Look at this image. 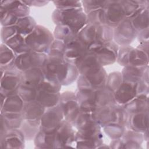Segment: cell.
<instances>
[{"mask_svg":"<svg viewBox=\"0 0 149 149\" xmlns=\"http://www.w3.org/2000/svg\"><path fill=\"white\" fill-rule=\"evenodd\" d=\"M16 56L13 51L9 47L2 43L0 49L1 69L4 71L17 69L15 62Z\"/></svg>","mask_w":149,"mask_h":149,"instance_id":"4316f807","label":"cell"},{"mask_svg":"<svg viewBox=\"0 0 149 149\" xmlns=\"http://www.w3.org/2000/svg\"><path fill=\"white\" fill-rule=\"evenodd\" d=\"M128 114L148 111V94H140L132 100L123 105Z\"/></svg>","mask_w":149,"mask_h":149,"instance_id":"484cf974","label":"cell"},{"mask_svg":"<svg viewBox=\"0 0 149 149\" xmlns=\"http://www.w3.org/2000/svg\"><path fill=\"white\" fill-rule=\"evenodd\" d=\"M47 58L46 54L30 51L16 56L15 62L17 69L23 72L33 68H42Z\"/></svg>","mask_w":149,"mask_h":149,"instance_id":"9c48e42d","label":"cell"},{"mask_svg":"<svg viewBox=\"0 0 149 149\" xmlns=\"http://www.w3.org/2000/svg\"><path fill=\"white\" fill-rule=\"evenodd\" d=\"M0 9L9 12L19 19L29 16L30 13L29 6L20 1H1Z\"/></svg>","mask_w":149,"mask_h":149,"instance_id":"44dd1931","label":"cell"},{"mask_svg":"<svg viewBox=\"0 0 149 149\" xmlns=\"http://www.w3.org/2000/svg\"><path fill=\"white\" fill-rule=\"evenodd\" d=\"M88 51L87 45L77 36H76L65 43L64 58L68 62L74 64L75 62Z\"/></svg>","mask_w":149,"mask_h":149,"instance_id":"2e32d148","label":"cell"},{"mask_svg":"<svg viewBox=\"0 0 149 149\" xmlns=\"http://www.w3.org/2000/svg\"><path fill=\"white\" fill-rule=\"evenodd\" d=\"M56 9H70L82 7L81 1H54L52 2Z\"/></svg>","mask_w":149,"mask_h":149,"instance_id":"f6af8a7d","label":"cell"},{"mask_svg":"<svg viewBox=\"0 0 149 149\" xmlns=\"http://www.w3.org/2000/svg\"><path fill=\"white\" fill-rule=\"evenodd\" d=\"M65 43L61 40L55 39L51 44L47 55L64 57Z\"/></svg>","mask_w":149,"mask_h":149,"instance_id":"7bdbcfd3","label":"cell"},{"mask_svg":"<svg viewBox=\"0 0 149 149\" xmlns=\"http://www.w3.org/2000/svg\"><path fill=\"white\" fill-rule=\"evenodd\" d=\"M16 26L17 28L18 34L26 37L33 31L37 24L34 18L27 16L19 19Z\"/></svg>","mask_w":149,"mask_h":149,"instance_id":"e575fe53","label":"cell"},{"mask_svg":"<svg viewBox=\"0 0 149 149\" xmlns=\"http://www.w3.org/2000/svg\"><path fill=\"white\" fill-rule=\"evenodd\" d=\"M62 84L56 79L45 78L39 87L38 90H41L52 93H59L61 90Z\"/></svg>","mask_w":149,"mask_h":149,"instance_id":"b9f144b4","label":"cell"},{"mask_svg":"<svg viewBox=\"0 0 149 149\" xmlns=\"http://www.w3.org/2000/svg\"><path fill=\"white\" fill-rule=\"evenodd\" d=\"M99 26L87 24L77 34L88 47L98 42Z\"/></svg>","mask_w":149,"mask_h":149,"instance_id":"f1b7e54d","label":"cell"},{"mask_svg":"<svg viewBox=\"0 0 149 149\" xmlns=\"http://www.w3.org/2000/svg\"><path fill=\"white\" fill-rule=\"evenodd\" d=\"M116 61L120 65L125 67L148 66V54L130 45L120 46Z\"/></svg>","mask_w":149,"mask_h":149,"instance_id":"8992f818","label":"cell"},{"mask_svg":"<svg viewBox=\"0 0 149 149\" xmlns=\"http://www.w3.org/2000/svg\"><path fill=\"white\" fill-rule=\"evenodd\" d=\"M87 15V24L94 25H105L103 8L93 10Z\"/></svg>","mask_w":149,"mask_h":149,"instance_id":"60d3db41","label":"cell"},{"mask_svg":"<svg viewBox=\"0 0 149 149\" xmlns=\"http://www.w3.org/2000/svg\"><path fill=\"white\" fill-rule=\"evenodd\" d=\"M148 66H125L121 73L123 81L138 83L148 73Z\"/></svg>","mask_w":149,"mask_h":149,"instance_id":"d4e9b609","label":"cell"},{"mask_svg":"<svg viewBox=\"0 0 149 149\" xmlns=\"http://www.w3.org/2000/svg\"><path fill=\"white\" fill-rule=\"evenodd\" d=\"M27 6H30V5L35 6H42L46 4H47L49 1H23Z\"/></svg>","mask_w":149,"mask_h":149,"instance_id":"7dc6e473","label":"cell"},{"mask_svg":"<svg viewBox=\"0 0 149 149\" xmlns=\"http://www.w3.org/2000/svg\"><path fill=\"white\" fill-rule=\"evenodd\" d=\"M139 94V82L133 83L123 81L113 93L116 104L124 105Z\"/></svg>","mask_w":149,"mask_h":149,"instance_id":"e0dca14e","label":"cell"},{"mask_svg":"<svg viewBox=\"0 0 149 149\" xmlns=\"http://www.w3.org/2000/svg\"><path fill=\"white\" fill-rule=\"evenodd\" d=\"M54 23L68 26L78 33L87 24V15L83 8L70 9H55L52 15Z\"/></svg>","mask_w":149,"mask_h":149,"instance_id":"7a4b0ae2","label":"cell"},{"mask_svg":"<svg viewBox=\"0 0 149 149\" xmlns=\"http://www.w3.org/2000/svg\"><path fill=\"white\" fill-rule=\"evenodd\" d=\"M102 128L106 134L112 140L120 138L126 130L125 126L115 123H109Z\"/></svg>","mask_w":149,"mask_h":149,"instance_id":"f35d334b","label":"cell"},{"mask_svg":"<svg viewBox=\"0 0 149 149\" xmlns=\"http://www.w3.org/2000/svg\"><path fill=\"white\" fill-rule=\"evenodd\" d=\"M148 111L129 114L126 129L141 133L148 130Z\"/></svg>","mask_w":149,"mask_h":149,"instance_id":"ffe728a7","label":"cell"},{"mask_svg":"<svg viewBox=\"0 0 149 149\" xmlns=\"http://www.w3.org/2000/svg\"><path fill=\"white\" fill-rule=\"evenodd\" d=\"M44 79L45 75L42 68H33L22 72V83L38 90Z\"/></svg>","mask_w":149,"mask_h":149,"instance_id":"cb8c5ba5","label":"cell"},{"mask_svg":"<svg viewBox=\"0 0 149 149\" xmlns=\"http://www.w3.org/2000/svg\"><path fill=\"white\" fill-rule=\"evenodd\" d=\"M99 125L97 122L94 114L80 111L73 126L77 130L92 127Z\"/></svg>","mask_w":149,"mask_h":149,"instance_id":"d6a6232c","label":"cell"},{"mask_svg":"<svg viewBox=\"0 0 149 149\" xmlns=\"http://www.w3.org/2000/svg\"><path fill=\"white\" fill-rule=\"evenodd\" d=\"M63 119L64 116L59 104L46 109L40 119V130L46 133L53 132Z\"/></svg>","mask_w":149,"mask_h":149,"instance_id":"4fadbf2b","label":"cell"},{"mask_svg":"<svg viewBox=\"0 0 149 149\" xmlns=\"http://www.w3.org/2000/svg\"><path fill=\"white\" fill-rule=\"evenodd\" d=\"M59 104L62 110L64 119L73 125L80 112L79 104L75 93L65 91L61 94Z\"/></svg>","mask_w":149,"mask_h":149,"instance_id":"30bf717a","label":"cell"},{"mask_svg":"<svg viewBox=\"0 0 149 149\" xmlns=\"http://www.w3.org/2000/svg\"><path fill=\"white\" fill-rule=\"evenodd\" d=\"M3 44L9 47L16 56L31 51L26 43L25 37L19 34L10 38Z\"/></svg>","mask_w":149,"mask_h":149,"instance_id":"4dcf8cb0","label":"cell"},{"mask_svg":"<svg viewBox=\"0 0 149 149\" xmlns=\"http://www.w3.org/2000/svg\"><path fill=\"white\" fill-rule=\"evenodd\" d=\"M24 140V134L20 129H9L1 136L0 146L3 148H23Z\"/></svg>","mask_w":149,"mask_h":149,"instance_id":"d6986e66","label":"cell"},{"mask_svg":"<svg viewBox=\"0 0 149 149\" xmlns=\"http://www.w3.org/2000/svg\"><path fill=\"white\" fill-rule=\"evenodd\" d=\"M61 93H52L41 90H38L36 100L46 109L55 107L59 104Z\"/></svg>","mask_w":149,"mask_h":149,"instance_id":"f546056e","label":"cell"},{"mask_svg":"<svg viewBox=\"0 0 149 149\" xmlns=\"http://www.w3.org/2000/svg\"><path fill=\"white\" fill-rule=\"evenodd\" d=\"M24 103V101L17 93L8 95L4 101L1 103V113H21Z\"/></svg>","mask_w":149,"mask_h":149,"instance_id":"7402d4cb","label":"cell"},{"mask_svg":"<svg viewBox=\"0 0 149 149\" xmlns=\"http://www.w3.org/2000/svg\"><path fill=\"white\" fill-rule=\"evenodd\" d=\"M103 144V136L100 125L84 129H78L75 133L76 148H97Z\"/></svg>","mask_w":149,"mask_h":149,"instance_id":"52a82bcc","label":"cell"},{"mask_svg":"<svg viewBox=\"0 0 149 149\" xmlns=\"http://www.w3.org/2000/svg\"><path fill=\"white\" fill-rule=\"evenodd\" d=\"M46 108L37 100L24 102L22 112L23 120L40 119Z\"/></svg>","mask_w":149,"mask_h":149,"instance_id":"603a6c76","label":"cell"},{"mask_svg":"<svg viewBox=\"0 0 149 149\" xmlns=\"http://www.w3.org/2000/svg\"><path fill=\"white\" fill-rule=\"evenodd\" d=\"M137 35L131 20L126 18L113 28V41L118 45H129L137 37Z\"/></svg>","mask_w":149,"mask_h":149,"instance_id":"8fae6325","label":"cell"},{"mask_svg":"<svg viewBox=\"0 0 149 149\" xmlns=\"http://www.w3.org/2000/svg\"><path fill=\"white\" fill-rule=\"evenodd\" d=\"M0 93L8 96L17 93V90L22 82V72L18 69L4 71L1 69Z\"/></svg>","mask_w":149,"mask_h":149,"instance_id":"7c38bea8","label":"cell"},{"mask_svg":"<svg viewBox=\"0 0 149 149\" xmlns=\"http://www.w3.org/2000/svg\"><path fill=\"white\" fill-rule=\"evenodd\" d=\"M42 69L45 77L56 79L63 86L72 84L80 74L76 65L68 62L64 57L47 55Z\"/></svg>","mask_w":149,"mask_h":149,"instance_id":"6da1fadb","label":"cell"},{"mask_svg":"<svg viewBox=\"0 0 149 149\" xmlns=\"http://www.w3.org/2000/svg\"><path fill=\"white\" fill-rule=\"evenodd\" d=\"M107 77V72L102 66L92 68L79 74L77 88L96 89L104 87Z\"/></svg>","mask_w":149,"mask_h":149,"instance_id":"5b68a950","label":"cell"},{"mask_svg":"<svg viewBox=\"0 0 149 149\" xmlns=\"http://www.w3.org/2000/svg\"><path fill=\"white\" fill-rule=\"evenodd\" d=\"M20 129L23 132L25 140L34 139L40 130V119L23 120Z\"/></svg>","mask_w":149,"mask_h":149,"instance_id":"1f68e13d","label":"cell"},{"mask_svg":"<svg viewBox=\"0 0 149 149\" xmlns=\"http://www.w3.org/2000/svg\"><path fill=\"white\" fill-rule=\"evenodd\" d=\"M84 13L87 15L88 13L103 8L106 3V1H81Z\"/></svg>","mask_w":149,"mask_h":149,"instance_id":"ee69618b","label":"cell"},{"mask_svg":"<svg viewBox=\"0 0 149 149\" xmlns=\"http://www.w3.org/2000/svg\"><path fill=\"white\" fill-rule=\"evenodd\" d=\"M72 125L63 119L55 130L58 148L74 147L75 133Z\"/></svg>","mask_w":149,"mask_h":149,"instance_id":"ac0fdd59","label":"cell"},{"mask_svg":"<svg viewBox=\"0 0 149 149\" xmlns=\"http://www.w3.org/2000/svg\"><path fill=\"white\" fill-rule=\"evenodd\" d=\"M34 140L36 148H58L55 131L51 133H46L40 130Z\"/></svg>","mask_w":149,"mask_h":149,"instance_id":"83f0119b","label":"cell"},{"mask_svg":"<svg viewBox=\"0 0 149 149\" xmlns=\"http://www.w3.org/2000/svg\"><path fill=\"white\" fill-rule=\"evenodd\" d=\"M23 120L21 113H1V121L3 122L8 130L20 129Z\"/></svg>","mask_w":149,"mask_h":149,"instance_id":"836d02e7","label":"cell"},{"mask_svg":"<svg viewBox=\"0 0 149 149\" xmlns=\"http://www.w3.org/2000/svg\"><path fill=\"white\" fill-rule=\"evenodd\" d=\"M103 10L105 25L113 29L126 19L120 1H106Z\"/></svg>","mask_w":149,"mask_h":149,"instance_id":"5bb4252c","label":"cell"},{"mask_svg":"<svg viewBox=\"0 0 149 149\" xmlns=\"http://www.w3.org/2000/svg\"><path fill=\"white\" fill-rule=\"evenodd\" d=\"M75 94L79 104L88 102L103 107L116 103L113 93L105 86L96 89L77 88Z\"/></svg>","mask_w":149,"mask_h":149,"instance_id":"3957f363","label":"cell"},{"mask_svg":"<svg viewBox=\"0 0 149 149\" xmlns=\"http://www.w3.org/2000/svg\"><path fill=\"white\" fill-rule=\"evenodd\" d=\"M77 33L66 26L57 25L54 31V37L55 39L61 40L65 43L69 41L76 36Z\"/></svg>","mask_w":149,"mask_h":149,"instance_id":"8d00e7d4","label":"cell"},{"mask_svg":"<svg viewBox=\"0 0 149 149\" xmlns=\"http://www.w3.org/2000/svg\"><path fill=\"white\" fill-rule=\"evenodd\" d=\"M143 140L144 137L141 133L127 129L120 138L112 140L110 147L113 148H139Z\"/></svg>","mask_w":149,"mask_h":149,"instance_id":"9a60e30c","label":"cell"},{"mask_svg":"<svg viewBox=\"0 0 149 149\" xmlns=\"http://www.w3.org/2000/svg\"><path fill=\"white\" fill-rule=\"evenodd\" d=\"M123 81L121 72H113L107 75L105 87L112 93H114Z\"/></svg>","mask_w":149,"mask_h":149,"instance_id":"ab89813d","label":"cell"},{"mask_svg":"<svg viewBox=\"0 0 149 149\" xmlns=\"http://www.w3.org/2000/svg\"><path fill=\"white\" fill-rule=\"evenodd\" d=\"M119 45L113 41L105 43H95L88 47V50L94 53L101 65L113 64L117 59Z\"/></svg>","mask_w":149,"mask_h":149,"instance_id":"ba28073f","label":"cell"},{"mask_svg":"<svg viewBox=\"0 0 149 149\" xmlns=\"http://www.w3.org/2000/svg\"><path fill=\"white\" fill-rule=\"evenodd\" d=\"M148 8L143 9L139 14L131 19L132 24L138 34L148 29Z\"/></svg>","mask_w":149,"mask_h":149,"instance_id":"d590c367","label":"cell"},{"mask_svg":"<svg viewBox=\"0 0 149 149\" xmlns=\"http://www.w3.org/2000/svg\"><path fill=\"white\" fill-rule=\"evenodd\" d=\"M38 89L29 84L22 83L17 90V94L24 102H30L36 100Z\"/></svg>","mask_w":149,"mask_h":149,"instance_id":"74e56055","label":"cell"},{"mask_svg":"<svg viewBox=\"0 0 149 149\" xmlns=\"http://www.w3.org/2000/svg\"><path fill=\"white\" fill-rule=\"evenodd\" d=\"M18 34L17 28L15 25L9 26H2L1 30V38L3 43Z\"/></svg>","mask_w":149,"mask_h":149,"instance_id":"bcb514c9","label":"cell"},{"mask_svg":"<svg viewBox=\"0 0 149 149\" xmlns=\"http://www.w3.org/2000/svg\"><path fill=\"white\" fill-rule=\"evenodd\" d=\"M54 40L53 34L40 25H37L33 31L25 37L26 43L31 51L47 55Z\"/></svg>","mask_w":149,"mask_h":149,"instance_id":"277c9868","label":"cell"}]
</instances>
